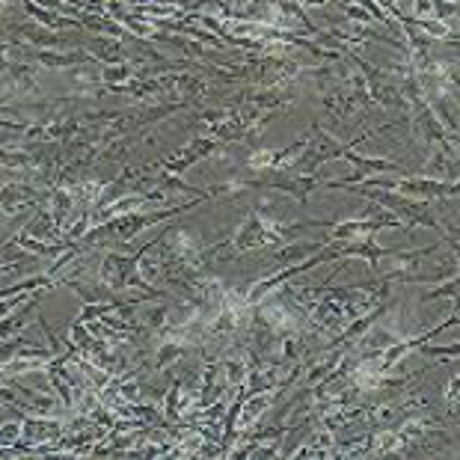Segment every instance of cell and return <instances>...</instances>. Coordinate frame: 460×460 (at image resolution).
<instances>
[{"instance_id":"obj_2","label":"cell","mask_w":460,"mask_h":460,"mask_svg":"<svg viewBox=\"0 0 460 460\" xmlns=\"http://www.w3.org/2000/svg\"><path fill=\"white\" fill-rule=\"evenodd\" d=\"M454 294H457V279L452 276V282H445L443 289H436V291H428V294L422 297V300L428 303V300H436V297H454Z\"/></svg>"},{"instance_id":"obj_1","label":"cell","mask_w":460,"mask_h":460,"mask_svg":"<svg viewBox=\"0 0 460 460\" xmlns=\"http://www.w3.org/2000/svg\"><path fill=\"white\" fill-rule=\"evenodd\" d=\"M395 187L404 193V197H419V199H431V197H454V184H443V181H428V178H401Z\"/></svg>"},{"instance_id":"obj_3","label":"cell","mask_w":460,"mask_h":460,"mask_svg":"<svg viewBox=\"0 0 460 460\" xmlns=\"http://www.w3.org/2000/svg\"><path fill=\"white\" fill-rule=\"evenodd\" d=\"M348 15H351V18H360V21H368V15L360 13V9H348Z\"/></svg>"},{"instance_id":"obj_4","label":"cell","mask_w":460,"mask_h":460,"mask_svg":"<svg viewBox=\"0 0 460 460\" xmlns=\"http://www.w3.org/2000/svg\"><path fill=\"white\" fill-rule=\"evenodd\" d=\"M306 3H327V0H306Z\"/></svg>"}]
</instances>
